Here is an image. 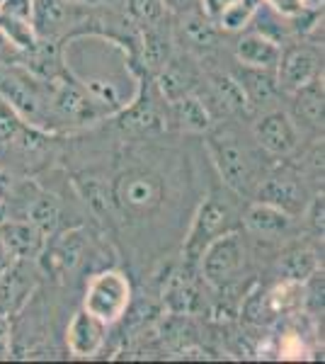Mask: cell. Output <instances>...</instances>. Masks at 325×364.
Instances as JSON below:
<instances>
[{"mask_svg":"<svg viewBox=\"0 0 325 364\" xmlns=\"http://www.w3.org/2000/svg\"><path fill=\"white\" fill-rule=\"evenodd\" d=\"M180 32H182V39L190 46H197V49H211V46L218 42V32H216L214 22L199 13H187L182 17Z\"/></svg>","mask_w":325,"mask_h":364,"instance_id":"d4e9b609","label":"cell"},{"mask_svg":"<svg viewBox=\"0 0 325 364\" xmlns=\"http://www.w3.org/2000/svg\"><path fill=\"white\" fill-rule=\"evenodd\" d=\"M66 343L70 355L92 357L105 343V323L92 314H87L85 309H80L68 323Z\"/></svg>","mask_w":325,"mask_h":364,"instance_id":"5bb4252c","label":"cell"},{"mask_svg":"<svg viewBox=\"0 0 325 364\" xmlns=\"http://www.w3.org/2000/svg\"><path fill=\"white\" fill-rule=\"evenodd\" d=\"M306 221H309L311 231L316 236H323V228H325V199L323 195H316L306 204Z\"/></svg>","mask_w":325,"mask_h":364,"instance_id":"d6a6232c","label":"cell"},{"mask_svg":"<svg viewBox=\"0 0 325 364\" xmlns=\"http://www.w3.org/2000/svg\"><path fill=\"white\" fill-rule=\"evenodd\" d=\"M25 122L15 114V109H10L8 105L0 100V151H10L17 132L22 129Z\"/></svg>","mask_w":325,"mask_h":364,"instance_id":"1f68e13d","label":"cell"},{"mask_svg":"<svg viewBox=\"0 0 325 364\" xmlns=\"http://www.w3.org/2000/svg\"><path fill=\"white\" fill-rule=\"evenodd\" d=\"M209 95L214 97L223 114H250L252 105L247 102L243 87L230 73H211L209 75Z\"/></svg>","mask_w":325,"mask_h":364,"instance_id":"2e32d148","label":"cell"},{"mask_svg":"<svg viewBox=\"0 0 325 364\" xmlns=\"http://www.w3.org/2000/svg\"><path fill=\"white\" fill-rule=\"evenodd\" d=\"M0 34L8 39V44H15L17 49H29L37 42V32H34L32 22L20 20V17H10L0 13Z\"/></svg>","mask_w":325,"mask_h":364,"instance_id":"4316f807","label":"cell"},{"mask_svg":"<svg viewBox=\"0 0 325 364\" xmlns=\"http://www.w3.org/2000/svg\"><path fill=\"white\" fill-rule=\"evenodd\" d=\"M235 56L243 66L250 68H277L282 56V49L275 39L265 37V34H245L235 44Z\"/></svg>","mask_w":325,"mask_h":364,"instance_id":"9a60e30c","label":"cell"},{"mask_svg":"<svg viewBox=\"0 0 325 364\" xmlns=\"http://www.w3.org/2000/svg\"><path fill=\"white\" fill-rule=\"evenodd\" d=\"M158 25H144L141 34V58L149 70H161L170 61V39Z\"/></svg>","mask_w":325,"mask_h":364,"instance_id":"7402d4cb","label":"cell"},{"mask_svg":"<svg viewBox=\"0 0 325 364\" xmlns=\"http://www.w3.org/2000/svg\"><path fill=\"white\" fill-rule=\"evenodd\" d=\"M0 100L15 109L25 124L49 129L51 122H56L46 80L34 78L22 66H0Z\"/></svg>","mask_w":325,"mask_h":364,"instance_id":"6da1fadb","label":"cell"},{"mask_svg":"<svg viewBox=\"0 0 325 364\" xmlns=\"http://www.w3.org/2000/svg\"><path fill=\"white\" fill-rule=\"evenodd\" d=\"M66 3H78V5H85V3H92V0H66Z\"/></svg>","mask_w":325,"mask_h":364,"instance_id":"ab89813d","label":"cell"},{"mask_svg":"<svg viewBox=\"0 0 325 364\" xmlns=\"http://www.w3.org/2000/svg\"><path fill=\"white\" fill-rule=\"evenodd\" d=\"M323 78H313L311 83L294 90V114L311 129H323V107H325Z\"/></svg>","mask_w":325,"mask_h":364,"instance_id":"d6986e66","label":"cell"},{"mask_svg":"<svg viewBox=\"0 0 325 364\" xmlns=\"http://www.w3.org/2000/svg\"><path fill=\"white\" fill-rule=\"evenodd\" d=\"M230 224V209L228 204L218 202L216 197H209L206 202L199 207L197 216H194V224L190 228V236L185 243V257L187 262H199V255L206 245L211 243L216 236L226 233V228Z\"/></svg>","mask_w":325,"mask_h":364,"instance_id":"8992f818","label":"cell"},{"mask_svg":"<svg viewBox=\"0 0 325 364\" xmlns=\"http://www.w3.org/2000/svg\"><path fill=\"white\" fill-rule=\"evenodd\" d=\"M282 272L289 282H306L313 272H318V260L311 250H294L282 260Z\"/></svg>","mask_w":325,"mask_h":364,"instance_id":"83f0119b","label":"cell"},{"mask_svg":"<svg viewBox=\"0 0 325 364\" xmlns=\"http://www.w3.org/2000/svg\"><path fill=\"white\" fill-rule=\"evenodd\" d=\"M192 83H194L192 70L187 66H182L180 61H175L173 56H170V61L161 68V75H158V90H161V95L168 100V102L192 92V87H194Z\"/></svg>","mask_w":325,"mask_h":364,"instance_id":"603a6c76","label":"cell"},{"mask_svg":"<svg viewBox=\"0 0 325 364\" xmlns=\"http://www.w3.org/2000/svg\"><path fill=\"white\" fill-rule=\"evenodd\" d=\"M245 262L243 243L235 233H221L211 240L209 245L199 255V265H202V277L216 289H223L230 282L238 277Z\"/></svg>","mask_w":325,"mask_h":364,"instance_id":"5b68a950","label":"cell"},{"mask_svg":"<svg viewBox=\"0 0 325 364\" xmlns=\"http://www.w3.org/2000/svg\"><path fill=\"white\" fill-rule=\"evenodd\" d=\"M202 3V10H204V15L209 17L211 22H216L218 17H221L223 10L228 8V5H233L235 0H199Z\"/></svg>","mask_w":325,"mask_h":364,"instance_id":"d590c367","label":"cell"},{"mask_svg":"<svg viewBox=\"0 0 325 364\" xmlns=\"http://www.w3.org/2000/svg\"><path fill=\"white\" fill-rule=\"evenodd\" d=\"M0 238L15 260H37L46 248V238L32 221H5L0 224Z\"/></svg>","mask_w":325,"mask_h":364,"instance_id":"4fadbf2b","label":"cell"},{"mask_svg":"<svg viewBox=\"0 0 325 364\" xmlns=\"http://www.w3.org/2000/svg\"><path fill=\"white\" fill-rule=\"evenodd\" d=\"M255 141L270 156H289L299 146V132L294 119L282 109H272L255 122Z\"/></svg>","mask_w":325,"mask_h":364,"instance_id":"30bf717a","label":"cell"},{"mask_svg":"<svg viewBox=\"0 0 325 364\" xmlns=\"http://www.w3.org/2000/svg\"><path fill=\"white\" fill-rule=\"evenodd\" d=\"M165 5H170L173 10H187L190 5H194L197 0H163Z\"/></svg>","mask_w":325,"mask_h":364,"instance_id":"f35d334b","label":"cell"},{"mask_svg":"<svg viewBox=\"0 0 325 364\" xmlns=\"http://www.w3.org/2000/svg\"><path fill=\"white\" fill-rule=\"evenodd\" d=\"M209 156L214 161L221 180L233 192L250 195L260 185V166L255 156L235 136H230V134H214L209 139Z\"/></svg>","mask_w":325,"mask_h":364,"instance_id":"7a4b0ae2","label":"cell"},{"mask_svg":"<svg viewBox=\"0 0 325 364\" xmlns=\"http://www.w3.org/2000/svg\"><path fill=\"white\" fill-rule=\"evenodd\" d=\"M235 80L243 87L247 102L252 105V109H262V107H270V105L277 102L279 97L282 87H279V80H277V73L272 68H250V66H243L235 70Z\"/></svg>","mask_w":325,"mask_h":364,"instance_id":"7c38bea8","label":"cell"},{"mask_svg":"<svg viewBox=\"0 0 325 364\" xmlns=\"http://www.w3.org/2000/svg\"><path fill=\"white\" fill-rule=\"evenodd\" d=\"M129 301H132L129 279L122 272L107 269V272H100L90 279L85 299H82V309L102 321L105 326H110V323H117L127 314Z\"/></svg>","mask_w":325,"mask_h":364,"instance_id":"277c9868","label":"cell"},{"mask_svg":"<svg viewBox=\"0 0 325 364\" xmlns=\"http://www.w3.org/2000/svg\"><path fill=\"white\" fill-rule=\"evenodd\" d=\"M129 15L141 25H158L165 17L163 0H127Z\"/></svg>","mask_w":325,"mask_h":364,"instance_id":"4dcf8cb0","label":"cell"},{"mask_svg":"<svg viewBox=\"0 0 325 364\" xmlns=\"http://www.w3.org/2000/svg\"><path fill=\"white\" fill-rule=\"evenodd\" d=\"M66 15V0H32V27L37 37L56 32Z\"/></svg>","mask_w":325,"mask_h":364,"instance_id":"cb8c5ba5","label":"cell"},{"mask_svg":"<svg viewBox=\"0 0 325 364\" xmlns=\"http://www.w3.org/2000/svg\"><path fill=\"white\" fill-rule=\"evenodd\" d=\"M255 199L287 211L289 216L301 214L306 209V204H309L306 187L301 185L299 175L294 173H275L270 178H265L255 187Z\"/></svg>","mask_w":325,"mask_h":364,"instance_id":"9c48e42d","label":"cell"},{"mask_svg":"<svg viewBox=\"0 0 325 364\" xmlns=\"http://www.w3.org/2000/svg\"><path fill=\"white\" fill-rule=\"evenodd\" d=\"M25 66L34 78L39 80H54L63 75V66H61V51H58V44L49 42L44 37H37L29 49H25Z\"/></svg>","mask_w":325,"mask_h":364,"instance_id":"e0dca14e","label":"cell"},{"mask_svg":"<svg viewBox=\"0 0 325 364\" xmlns=\"http://www.w3.org/2000/svg\"><path fill=\"white\" fill-rule=\"evenodd\" d=\"M119 124L129 129V132H158V129L165 127V122L161 112H158V107L151 102V97L146 95L124 109L119 117Z\"/></svg>","mask_w":325,"mask_h":364,"instance_id":"44dd1931","label":"cell"},{"mask_svg":"<svg viewBox=\"0 0 325 364\" xmlns=\"http://www.w3.org/2000/svg\"><path fill=\"white\" fill-rule=\"evenodd\" d=\"M3 180H5V175H3V173H0V182H3Z\"/></svg>","mask_w":325,"mask_h":364,"instance_id":"60d3db41","label":"cell"},{"mask_svg":"<svg viewBox=\"0 0 325 364\" xmlns=\"http://www.w3.org/2000/svg\"><path fill=\"white\" fill-rule=\"evenodd\" d=\"M265 3L272 5L277 13L284 17H294L306 10V0H265Z\"/></svg>","mask_w":325,"mask_h":364,"instance_id":"e575fe53","label":"cell"},{"mask_svg":"<svg viewBox=\"0 0 325 364\" xmlns=\"http://www.w3.org/2000/svg\"><path fill=\"white\" fill-rule=\"evenodd\" d=\"M318 75H321V54H318V49L297 44L282 51L279 63H277V80H279L282 90L294 92L306 83H311L313 78H318Z\"/></svg>","mask_w":325,"mask_h":364,"instance_id":"ba28073f","label":"cell"},{"mask_svg":"<svg viewBox=\"0 0 325 364\" xmlns=\"http://www.w3.org/2000/svg\"><path fill=\"white\" fill-rule=\"evenodd\" d=\"M82 195H85L87 204H90L97 216L110 219V216L117 214V204H114V199H112V190H107L102 182H97V180L82 182Z\"/></svg>","mask_w":325,"mask_h":364,"instance_id":"f546056e","label":"cell"},{"mask_svg":"<svg viewBox=\"0 0 325 364\" xmlns=\"http://www.w3.org/2000/svg\"><path fill=\"white\" fill-rule=\"evenodd\" d=\"M257 5H260V0H235L233 5H228V8L223 10L216 22L226 29V32H238V29H243L247 22L252 20V15L257 13Z\"/></svg>","mask_w":325,"mask_h":364,"instance_id":"f1b7e54d","label":"cell"},{"mask_svg":"<svg viewBox=\"0 0 325 364\" xmlns=\"http://www.w3.org/2000/svg\"><path fill=\"white\" fill-rule=\"evenodd\" d=\"M117 211L129 216H149L163 204V180L149 170H127L112 185Z\"/></svg>","mask_w":325,"mask_h":364,"instance_id":"3957f363","label":"cell"},{"mask_svg":"<svg viewBox=\"0 0 325 364\" xmlns=\"http://www.w3.org/2000/svg\"><path fill=\"white\" fill-rule=\"evenodd\" d=\"M173 119L187 132H209L211 129V112L204 107L202 97L194 95V92H187V95L173 100Z\"/></svg>","mask_w":325,"mask_h":364,"instance_id":"ffe728a7","label":"cell"},{"mask_svg":"<svg viewBox=\"0 0 325 364\" xmlns=\"http://www.w3.org/2000/svg\"><path fill=\"white\" fill-rule=\"evenodd\" d=\"M10 340H13V331H10V318L0 316V360L10 357Z\"/></svg>","mask_w":325,"mask_h":364,"instance_id":"8d00e7d4","label":"cell"},{"mask_svg":"<svg viewBox=\"0 0 325 364\" xmlns=\"http://www.w3.org/2000/svg\"><path fill=\"white\" fill-rule=\"evenodd\" d=\"M15 262V257L10 255V250H8V245L3 243V238H0V272H5L10 265Z\"/></svg>","mask_w":325,"mask_h":364,"instance_id":"74e56055","label":"cell"},{"mask_svg":"<svg viewBox=\"0 0 325 364\" xmlns=\"http://www.w3.org/2000/svg\"><path fill=\"white\" fill-rule=\"evenodd\" d=\"M27 221H32L41 233H51L58 224V202L51 195H39L29 204L27 209Z\"/></svg>","mask_w":325,"mask_h":364,"instance_id":"484cf974","label":"cell"},{"mask_svg":"<svg viewBox=\"0 0 325 364\" xmlns=\"http://www.w3.org/2000/svg\"><path fill=\"white\" fill-rule=\"evenodd\" d=\"M292 219L287 211L272 207V204H265V202H255L250 204L245 211V226L247 231H252L255 236L260 238H275V236H282L284 231H289L292 226Z\"/></svg>","mask_w":325,"mask_h":364,"instance_id":"ac0fdd59","label":"cell"},{"mask_svg":"<svg viewBox=\"0 0 325 364\" xmlns=\"http://www.w3.org/2000/svg\"><path fill=\"white\" fill-rule=\"evenodd\" d=\"M51 97V109H54L56 119H70V122H90L97 117V105L85 92V87L78 85L75 80L54 78L46 80Z\"/></svg>","mask_w":325,"mask_h":364,"instance_id":"52a82bcc","label":"cell"},{"mask_svg":"<svg viewBox=\"0 0 325 364\" xmlns=\"http://www.w3.org/2000/svg\"><path fill=\"white\" fill-rule=\"evenodd\" d=\"M0 13L32 22V0H0Z\"/></svg>","mask_w":325,"mask_h":364,"instance_id":"836d02e7","label":"cell"},{"mask_svg":"<svg viewBox=\"0 0 325 364\" xmlns=\"http://www.w3.org/2000/svg\"><path fill=\"white\" fill-rule=\"evenodd\" d=\"M37 277L27 269V260H15L5 272H0V316L20 314L32 296Z\"/></svg>","mask_w":325,"mask_h":364,"instance_id":"8fae6325","label":"cell"}]
</instances>
